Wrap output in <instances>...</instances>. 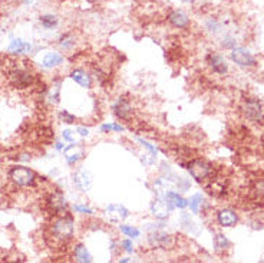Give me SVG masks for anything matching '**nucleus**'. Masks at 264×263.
Wrapping results in <instances>:
<instances>
[{
  "label": "nucleus",
  "mask_w": 264,
  "mask_h": 263,
  "mask_svg": "<svg viewBox=\"0 0 264 263\" xmlns=\"http://www.w3.org/2000/svg\"><path fill=\"white\" fill-rule=\"evenodd\" d=\"M49 234L52 240L58 242L59 245L69 243L75 236V219L71 213L59 214L50 223Z\"/></svg>",
  "instance_id": "f257e3e1"
},
{
  "label": "nucleus",
  "mask_w": 264,
  "mask_h": 263,
  "mask_svg": "<svg viewBox=\"0 0 264 263\" xmlns=\"http://www.w3.org/2000/svg\"><path fill=\"white\" fill-rule=\"evenodd\" d=\"M240 111L243 117L251 124L264 122V104L257 97H246L240 105Z\"/></svg>",
  "instance_id": "f03ea898"
},
{
  "label": "nucleus",
  "mask_w": 264,
  "mask_h": 263,
  "mask_svg": "<svg viewBox=\"0 0 264 263\" xmlns=\"http://www.w3.org/2000/svg\"><path fill=\"white\" fill-rule=\"evenodd\" d=\"M185 168L197 183H207L214 178V167L204 158H192L185 164Z\"/></svg>",
  "instance_id": "7ed1b4c3"
},
{
  "label": "nucleus",
  "mask_w": 264,
  "mask_h": 263,
  "mask_svg": "<svg viewBox=\"0 0 264 263\" xmlns=\"http://www.w3.org/2000/svg\"><path fill=\"white\" fill-rule=\"evenodd\" d=\"M9 180L15 184L16 187L20 189H29L35 187L36 181H38V175L33 170H30L28 167L23 165H13L9 173H7Z\"/></svg>",
  "instance_id": "20e7f679"
},
{
  "label": "nucleus",
  "mask_w": 264,
  "mask_h": 263,
  "mask_svg": "<svg viewBox=\"0 0 264 263\" xmlns=\"http://www.w3.org/2000/svg\"><path fill=\"white\" fill-rule=\"evenodd\" d=\"M7 78L12 87L17 88V89H26L33 85L35 82V76L30 72L29 69L23 68V66H12L7 71Z\"/></svg>",
  "instance_id": "39448f33"
},
{
  "label": "nucleus",
  "mask_w": 264,
  "mask_h": 263,
  "mask_svg": "<svg viewBox=\"0 0 264 263\" xmlns=\"http://www.w3.org/2000/svg\"><path fill=\"white\" fill-rule=\"evenodd\" d=\"M46 209L49 210L50 214L59 216V214H65L68 213V202L65 199V196L60 191H52L46 196Z\"/></svg>",
  "instance_id": "423d86ee"
},
{
  "label": "nucleus",
  "mask_w": 264,
  "mask_h": 263,
  "mask_svg": "<svg viewBox=\"0 0 264 263\" xmlns=\"http://www.w3.org/2000/svg\"><path fill=\"white\" fill-rule=\"evenodd\" d=\"M148 245L152 249H173L176 246V237L162 230H154L148 234Z\"/></svg>",
  "instance_id": "0eeeda50"
},
{
  "label": "nucleus",
  "mask_w": 264,
  "mask_h": 263,
  "mask_svg": "<svg viewBox=\"0 0 264 263\" xmlns=\"http://www.w3.org/2000/svg\"><path fill=\"white\" fill-rule=\"evenodd\" d=\"M149 209L154 217H157L158 220H165L167 217H170L171 211L174 210V206L171 205V202L165 196H160L151 203Z\"/></svg>",
  "instance_id": "6e6552de"
},
{
  "label": "nucleus",
  "mask_w": 264,
  "mask_h": 263,
  "mask_svg": "<svg viewBox=\"0 0 264 263\" xmlns=\"http://www.w3.org/2000/svg\"><path fill=\"white\" fill-rule=\"evenodd\" d=\"M230 58L234 63H237L238 66H243V68H253L257 65L256 56L246 48H233Z\"/></svg>",
  "instance_id": "1a4fd4ad"
},
{
  "label": "nucleus",
  "mask_w": 264,
  "mask_h": 263,
  "mask_svg": "<svg viewBox=\"0 0 264 263\" xmlns=\"http://www.w3.org/2000/svg\"><path fill=\"white\" fill-rule=\"evenodd\" d=\"M165 19H167L168 25L176 28V29L187 30L191 26L190 16L187 15L184 10H181V9H171L167 13Z\"/></svg>",
  "instance_id": "9d476101"
},
{
  "label": "nucleus",
  "mask_w": 264,
  "mask_h": 263,
  "mask_svg": "<svg viewBox=\"0 0 264 263\" xmlns=\"http://www.w3.org/2000/svg\"><path fill=\"white\" fill-rule=\"evenodd\" d=\"M112 112L118 119H122V121H128L131 122L132 117H133V108H132V104L130 101V98L127 97H119L115 104L112 105Z\"/></svg>",
  "instance_id": "9b49d317"
},
{
  "label": "nucleus",
  "mask_w": 264,
  "mask_h": 263,
  "mask_svg": "<svg viewBox=\"0 0 264 263\" xmlns=\"http://www.w3.org/2000/svg\"><path fill=\"white\" fill-rule=\"evenodd\" d=\"M207 63H208L210 69L217 75H227L228 72V63L217 52H210L207 55Z\"/></svg>",
  "instance_id": "f8f14e48"
},
{
  "label": "nucleus",
  "mask_w": 264,
  "mask_h": 263,
  "mask_svg": "<svg viewBox=\"0 0 264 263\" xmlns=\"http://www.w3.org/2000/svg\"><path fill=\"white\" fill-rule=\"evenodd\" d=\"M74 184L76 186V189L82 193H87L90 190L92 184H93V177L89 173L88 170H78L74 174Z\"/></svg>",
  "instance_id": "ddd939ff"
},
{
  "label": "nucleus",
  "mask_w": 264,
  "mask_h": 263,
  "mask_svg": "<svg viewBox=\"0 0 264 263\" xmlns=\"http://www.w3.org/2000/svg\"><path fill=\"white\" fill-rule=\"evenodd\" d=\"M103 213H105V216L108 217V220L112 221V223H121L122 220H125L130 216L128 209H125L124 206L121 205L108 206Z\"/></svg>",
  "instance_id": "4468645a"
},
{
  "label": "nucleus",
  "mask_w": 264,
  "mask_h": 263,
  "mask_svg": "<svg viewBox=\"0 0 264 263\" xmlns=\"http://www.w3.org/2000/svg\"><path fill=\"white\" fill-rule=\"evenodd\" d=\"M216 219H217V223L220 224L221 227H233L238 221V216L231 209H221L217 211Z\"/></svg>",
  "instance_id": "2eb2a0df"
},
{
  "label": "nucleus",
  "mask_w": 264,
  "mask_h": 263,
  "mask_svg": "<svg viewBox=\"0 0 264 263\" xmlns=\"http://www.w3.org/2000/svg\"><path fill=\"white\" fill-rule=\"evenodd\" d=\"M63 156H65V158H66L69 165H75L78 161L84 158L85 150H84V147L81 146V144L75 143V144H71V146H68L63 150Z\"/></svg>",
  "instance_id": "dca6fc26"
},
{
  "label": "nucleus",
  "mask_w": 264,
  "mask_h": 263,
  "mask_svg": "<svg viewBox=\"0 0 264 263\" xmlns=\"http://www.w3.org/2000/svg\"><path fill=\"white\" fill-rule=\"evenodd\" d=\"M69 76H71L72 81H75L78 85H81L82 88H85V89H90V88H92V76H90L89 72H87L85 69H82V68H75V69L71 71Z\"/></svg>",
  "instance_id": "f3484780"
},
{
  "label": "nucleus",
  "mask_w": 264,
  "mask_h": 263,
  "mask_svg": "<svg viewBox=\"0 0 264 263\" xmlns=\"http://www.w3.org/2000/svg\"><path fill=\"white\" fill-rule=\"evenodd\" d=\"M63 63V56L59 53V52H49L44 55V60H42V65L47 69H53V68H58L59 65Z\"/></svg>",
  "instance_id": "a211bd4d"
},
{
  "label": "nucleus",
  "mask_w": 264,
  "mask_h": 263,
  "mask_svg": "<svg viewBox=\"0 0 264 263\" xmlns=\"http://www.w3.org/2000/svg\"><path fill=\"white\" fill-rule=\"evenodd\" d=\"M74 259L79 263H90L92 262V256L89 255L88 249L85 245L79 243L74 246Z\"/></svg>",
  "instance_id": "6ab92c4d"
},
{
  "label": "nucleus",
  "mask_w": 264,
  "mask_h": 263,
  "mask_svg": "<svg viewBox=\"0 0 264 263\" xmlns=\"http://www.w3.org/2000/svg\"><path fill=\"white\" fill-rule=\"evenodd\" d=\"M39 23L44 30H55L59 26V17L52 13L39 16Z\"/></svg>",
  "instance_id": "aec40b11"
},
{
  "label": "nucleus",
  "mask_w": 264,
  "mask_h": 263,
  "mask_svg": "<svg viewBox=\"0 0 264 263\" xmlns=\"http://www.w3.org/2000/svg\"><path fill=\"white\" fill-rule=\"evenodd\" d=\"M164 196H165V197L171 202V205L174 206V207H178V209H185V207L188 206V200H185L182 196H179V194L176 193V191H167Z\"/></svg>",
  "instance_id": "412c9836"
},
{
  "label": "nucleus",
  "mask_w": 264,
  "mask_h": 263,
  "mask_svg": "<svg viewBox=\"0 0 264 263\" xmlns=\"http://www.w3.org/2000/svg\"><path fill=\"white\" fill-rule=\"evenodd\" d=\"M32 49V46L28 42L22 41V39H13L10 45H9V51L13 52V53H25V52H29Z\"/></svg>",
  "instance_id": "4be33fe9"
},
{
  "label": "nucleus",
  "mask_w": 264,
  "mask_h": 263,
  "mask_svg": "<svg viewBox=\"0 0 264 263\" xmlns=\"http://www.w3.org/2000/svg\"><path fill=\"white\" fill-rule=\"evenodd\" d=\"M75 45H76V39H75V35L72 32H66L59 38V46L63 48L65 51L74 49Z\"/></svg>",
  "instance_id": "5701e85b"
},
{
  "label": "nucleus",
  "mask_w": 264,
  "mask_h": 263,
  "mask_svg": "<svg viewBox=\"0 0 264 263\" xmlns=\"http://www.w3.org/2000/svg\"><path fill=\"white\" fill-rule=\"evenodd\" d=\"M231 246V243H230V240L227 239V236L222 233H217L214 236V248L217 252H225V250H228Z\"/></svg>",
  "instance_id": "b1692460"
},
{
  "label": "nucleus",
  "mask_w": 264,
  "mask_h": 263,
  "mask_svg": "<svg viewBox=\"0 0 264 263\" xmlns=\"http://www.w3.org/2000/svg\"><path fill=\"white\" fill-rule=\"evenodd\" d=\"M203 203H204V197H203L200 193L194 194L190 200H188V205H190V209L192 213H198L200 209H201V206H203Z\"/></svg>",
  "instance_id": "393cba45"
},
{
  "label": "nucleus",
  "mask_w": 264,
  "mask_h": 263,
  "mask_svg": "<svg viewBox=\"0 0 264 263\" xmlns=\"http://www.w3.org/2000/svg\"><path fill=\"white\" fill-rule=\"evenodd\" d=\"M46 98H47V101L50 104H58L60 101V87H59V84L52 87V89L47 92Z\"/></svg>",
  "instance_id": "a878e982"
},
{
  "label": "nucleus",
  "mask_w": 264,
  "mask_h": 263,
  "mask_svg": "<svg viewBox=\"0 0 264 263\" xmlns=\"http://www.w3.org/2000/svg\"><path fill=\"white\" fill-rule=\"evenodd\" d=\"M206 28L208 32H211L213 35H217V33H220L222 32V26H221V23L219 20H216V19H210L208 22L206 23Z\"/></svg>",
  "instance_id": "bb28decb"
},
{
  "label": "nucleus",
  "mask_w": 264,
  "mask_h": 263,
  "mask_svg": "<svg viewBox=\"0 0 264 263\" xmlns=\"http://www.w3.org/2000/svg\"><path fill=\"white\" fill-rule=\"evenodd\" d=\"M119 230L122 232V233L125 234V236H128V237H138L141 232L136 229V227H132V226H128V224H121L119 226Z\"/></svg>",
  "instance_id": "cd10ccee"
},
{
  "label": "nucleus",
  "mask_w": 264,
  "mask_h": 263,
  "mask_svg": "<svg viewBox=\"0 0 264 263\" xmlns=\"http://www.w3.org/2000/svg\"><path fill=\"white\" fill-rule=\"evenodd\" d=\"M253 193L256 197H260V199H264V178H259L254 181L253 184Z\"/></svg>",
  "instance_id": "c85d7f7f"
},
{
  "label": "nucleus",
  "mask_w": 264,
  "mask_h": 263,
  "mask_svg": "<svg viewBox=\"0 0 264 263\" xmlns=\"http://www.w3.org/2000/svg\"><path fill=\"white\" fill-rule=\"evenodd\" d=\"M235 44H237V41H235V38L233 35H224V38H222V41H221V45H222L224 48H227V49L235 48Z\"/></svg>",
  "instance_id": "c756f323"
},
{
  "label": "nucleus",
  "mask_w": 264,
  "mask_h": 263,
  "mask_svg": "<svg viewBox=\"0 0 264 263\" xmlns=\"http://www.w3.org/2000/svg\"><path fill=\"white\" fill-rule=\"evenodd\" d=\"M59 117H60V119L63 121V122H66V124H74L75 122V115H72L71 112H68L66 109H63V111H60L59 112Z\"/></svg>",
  "instance_id": "7c9ffc66"
},
{
  "label": "nucleus",
  "mask_w": 264,
  "mask_h": 263,
  "mask_svg": "<svg viewBox=\"0 0 264 263\" xmlns=\"http://www.w3.org/2000/svg\"><path fill=\"white\" fill-rule=\"evenodd\" d=\"M74 210L76 213H81V214H92V210L87 207V206H81V205H75Z\"/></svg>",
  "instance_id": "2f4dec72"
},
{
  "label": "nucleus",
  "mask_w": 264,
  "mask_h": 263,
  "mask_svg": "<svg viewBox=\"0 0 264 263\" xmlns=\"http://www.w3.org/2000/svg\"><path fill=\"white\" fill-rule=\"evenodd\" d=\"M138 141H139V143H141V144L145 147L148 151L152 154V157H155V156H157V148H155V147L151 146L149 143H147V141H145V140H142V138H138Z\"/></svg>",
  "instance_id": "473e14b6"
},
{
  "label": "nucleus",
  "mask_w": 264,
  "mask_h": 263,
  "mask_svg": "<svg viewBox=\"0 0 264 263\" xmlns=\"http://www.w3.org/2000/svg\"><path fill=\"white\" fill-rule=\"evenodd\" d=\"M176 184H178V189H179L181 191H187V189L190 187V183H188L185 178H182V177H178Z\"/></svg>",
  "instance_id": "72a5a7b5"
},
{
  "label": "nucleus",
  "mask_w": 264,
  "mask_h": 263,
  "mask_svg": "<svg viewBox=\"0 0 264 263\" xmlns=\"http://www.w3.org/2000/svg\"><path fill=\"white\" fill-rule=\"evenodd\" d=\"M62 137H63V140H65V141H68V143H75V137L71 130H63V132H62Z\"/></svg>",
  "instance_id": "f704fd0d"
},
{
  "label": "nucleus",
  "mask_w": 264,
  "mask_h": 263,
  "mask_svg": "<svg viewBox=\"0 0 264 263\" xmlns=\"http://www.w3.org/2000/svg\"><path fill=\"white\" fill-rule=\"evenodd\" d=\"M121 246H122V249H124L125 252H132V250H133V245H132V242L130 239L122 240V242H121Z\"/></svg>",
  "instance_id": "c9c22d12"
},
{
  "label": "nucleus",
  "mask_w": 264,
  "mask_h": 263,
  "mask_svg": "<svg viewBox=\"0 0 264 263\" xmlns=\"http://www.w3.org/2000/svg\"><path fill=\"white\" fill-rule=\"evenodd\" d=\"M76 131L79 132V135H82V137H88L89 135V130L88 128H85V127H78Z\"/></svg>",
  "instance_id": "e433bc0d"
},
{
  "label": "nucleus",
  "mask_w": 264,
  "mask_h": 263,
  "mask_svg": "<svg viewBox=\"0 0 264 263\" xmlns=\"http://www.w3.org/2000/svg\"><path fill=\"white\" fill-rule=\"evenodd\" d=\"M125 130L121 124H112V131H115V132H122Z\"/></svg>",
  "instance_id": "4c0bfd02"
},
{
  "label": "nucleus",
  "mask_w": 264,
  "mask_h": 263,
  "mask_svg": "<svg viewBox=\"0 0 264 263\" xmlns=\"http://www.w3.org/2000/svg\"><path fill=\"white\" fill-rule=\"evenodd\" d=\"M56 150H62V148H63V144H62V143H60V141H58V143H56Z\"/></svg>",
  "instance_id": "58836bf2"
},
{
  "label": "nucleus",
  "mask_w": 264,
  "mask_h": 263,
  "mask_svg": "<svg viewBox=\"0 0 264 263\" xmlns=\"http://www.w3.org/2000/svg\"><path fill=\"white\" fill-rule=\"evenodd\" d=\"M119 262H124V263H127V262H130V259L128 258H124V259H121Z\"/></svg>",
  "instance_id": "ea45409f"
},
{
  "label": "nucleus",
  "mask_w": 264,
  "mask_h": 263,
  "mask_svg": "<svg viewBox=\"0 0 264 263\" xmlns=\"http://www.w3.org/2000/svg\"><path fill=\"white\" fill-rule=\"evenodd\" d=\"M181 1H182V3H192L194 0H181Z\"/></svg>",
  "instance_id": "a19ab883"
}]
</instances>
